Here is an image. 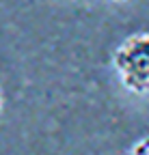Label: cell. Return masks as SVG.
I'll return each mask as SVG.
<instances>
[{
  "instance_id": "obj_1",
  "label": "cell",
  "mask_w": 149,
  "mask_h": 155,
  "mask_svg": "<svg viewBox=\"0 0 149 155\" xmlns=\"http://www.w3.org/2000/svg\"><path fill=\"white\" fill-rule=\"evenodd\" d=\"M113 65L127 91L136 95L149 93V32L130 35L117 48Z\"/></svg>"
},
{
  "instance_id": "obj_2",
  "label": "cell",
  "mask_w": 149,
  "mask_h": 155,
  "mask_svg": "<svg viewBox=\"0 0 149 155\" xmlns=\"http://www.w3.org/2000/svg\"><path fill=\"white\" fill-rule=\"evenodd\" d=\"M132 153H134V155H149V136H147V138H141V140L132 147Z\"/></svg>"
},
{
  "instance_id": "obj_3",
  "label": "cell",
  "mask_w": 149,
  "mask_h": 155,
  "mask_svg": "<svg viewBox=\"0 0 149 155\" xmlns=\"http://www.w3.org/2000/svg\"><path fill=\"white\" fill-rule=\"evenodd\" d=\"M0 112H2V99H0Z\"/></svg>"
},
{
  "instance_id": "obj_4",
  "label": "cell",
  "mask_w": 149,
  "mask_h": 155,
  "mask_svg": "<svg viewBox=\"0 0 149 155\" xmlns=\"http://www.w3.org/2000/svg\"><path fill=\"white\" fill-rule=\"evenodd\" d=\"M115 2H123V0H115Z\"/></svg>"
}]
</instances>
